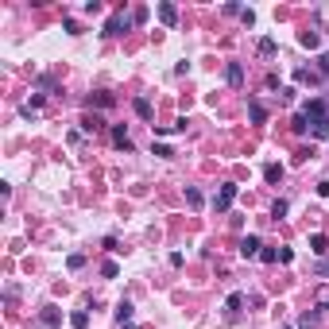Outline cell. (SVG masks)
Masks as SVG:
<instances>
[{"instance_id":"cell-1","label":"cell","mask_w":329,"mask_h":329,"mask_svg":"<svg viewBox=\"0 0 329 329\" xmlns=\"http://www.w3.org/2000/svg\"><path fill=\"white\" fill-rule=\"evenodd\" d=\"M236 194H240L236 182H224L221 190H217V198H213V210H217V213H228V206L236 202Z\"/></svg>"},{"instance_id":"cell-2","label":"cell","mask_w":329,"mask_h":329,"mask_svg":"<svg viewBox=\"0 0 329 329\" xmlns=\"http://www.w3.org/2000/svg\"><path fill=\"white\" fill-rule=\"evenodd\" d=\"M128 28H132V16H128L124 8H120V12H112V16H108V24H105V35L112 39V35H124Z\"/></svg>"},{"instance_id":"cell-3","label":"cell","mask_w":329,"mask_h":329,"mask_svg":"<svg viewBox=\"0 0 329 329\" xmlns=\"http://www.w3.org/2000/svg\"><path fill=\"white\" fill-rule=\"evenodd\" d=\"M260 252H264L260 236H244V240H240V256H244V260H256Z\"/></svg>"},{"instance_id":"cell-4","label":"cell","mask_w":329,"mask_h":329,"mask_svg":"<svg viewBox=\"0 0 329 329\" xmlns=\"http://www.w3.org/2000/svg\"><path fill=\"white\" fill-rule=\"evenodd\" d=\"M224 78H228V86H232V90H240V86H244V66H240V62H228Z\"/></svg>"},{"instance_id":"cell-5","label":"cell","mask_w":329,"mask_h":329,"mask_svg":"<svg viewBox=\"0 0 329 329\" xmlns=\"http://www.w3.org/2000/svg\"><path fill=\"white\" fill-rule=\"evenodd\" d=\"M112 144H116L120 151H132V136H128V128H124V124H116V128H112Z\"/></svg>"},{"instance_id":"cell-6","label":"cell","mask_w":329,"mask_h":329,"mask_svg":"<svg viewBox=\"0 0 329 329\" xmlns=\"http://www.w3.org/2000/svg\"><path fill=\"white\" fill-rule=\"evenodd\" d=\"M159 20H163L166 28H174V24H178V8H174V4H166V0H163V4H159Z\"/></svg>"},{"instance_id":"cell-7","label":"cell","mask_w":329,"mask_h":329,"mask_svg":"<svg viewBox=\"0 0 329 329\" xmlns=\"http://www.w3.org/2000/svg\"><path fill=\"white\" fill-rule=\"evenodd\" d=\"M132 314H136V306H132V302H128V298H124V302H120V306H116V310H112V318H116L120 326H128V322H132Z\"/></svg>"},{"instance_id":"cell-8","label":"cell","mask_w":329,"mask_h":329,"mask_svg":"<svg viewBox=\"0 0 329 329\" xmlns=\"http://www.w3.org/2000/svg\"><path fill=\"white\" fill-rule=\"evenodd\" d=\"M318 322H322V306H318V310H306V314H298V329H314Z\"/></svg>"},{"instance_id":"cell-9","label":"cell","mask_w":329,"mask_h":329,"mask_svg":"<svg viewBox=\"0 0 329 329\" xmlns=\"http://www.w3.org/2000/svg\"><path fill=\"white\" fill-rule=\"evenodd\" d=\"M310 252H314V256H329V236L314 232V236H310Z\"/></svg>"},{"instance_id":"cell-10","label":"cell","mask_w":329,"mask_h":329,"mask_svg":"<svg viewBox=\"0 0 329 329\" xmlns=\"http://www.w3.org/2000/svg\"><path fill=\"white\" fill-rule=\"evenodd\" d=\"M256 50H260V54H264V58H275V50H279V43H275V39H271V35H264V39H260V43H256Z\"/></svg>"},{"instance_id":"cell-11","label":"cell","mask_w":329,"mask_h":329,"mask_svg":"<svg viewBox=\"0 0 329 329\" xmlns=\"http://www.w3.org/2000/svg\"><path fill=\"white\" fill-rule=\"evenodd\" d=\"M264 178H268L271 186H279V182H283V163H268L264 166Z\"/></svg>"},{"instance_id":"cell-12","label":"cell","mask_w":329,"mask_h":329,"mask_svg":"<svg viewBox=\"0 0 329 329\" xmlns=\"http://www.w3.org/2000/svg\"><path fill=\"white\" fill-rule=\"evenodd\" d=\"M298 43L306 46V50H318V46H322V35H318V31H298Z\"/></svg>"},{"instance_id":"cell-13","label":"cell","mask_w":329,"mask_h":329,"mask_svg":"<svg viewBox=\"0 0 329 329\" xmlns=\"http://www.w3.org/2000/svg\"><path fill=\"white\" fill-rule=\"evenodd\" d=\"M248 116H252V124H264V120H268V108L260 105V101H248Z\"/></svg>"},{"instance_id":"cell-14","label":"cell","mask_w":329,"mask_h":329,"mask_svg":"<svg viewBox=\"0 0 329 329\" xmlns=\"http://www.w3.org/2000/svg\"><path fill=\"white\" fill-rule=\"evenodd\" d=\"M186 202H190V210H202V206H206V198H202L198 186H186Z\"/></svg>"},{"instance_id":"cell-15","label":"cell","mask_w":329,"mask_h":329,"mask_svg":"<svg viewBox=\"0 0 329 329\" xmlns=\"http://www.w3.org/2000/svg\"><path fill=\"white\" fill-rule=\"evenodd\" d=\"M240 306H244V294H240V290H232V294L224 298V310H228V314H240Z\"/></svg>"},{"instance_id":"cell-16","label":"cell","mask_w":329,"mask_h":329,"mask_svg":"<svg viewBox=\"0 0 329 329\" xmlns=\"http://www.w3.org/2000/svg\"><path fill=\"white\" fill-rule=\"evenodd\" d=\"M39 108H43V93H35V97H31V101H28L24 108H20V112H24V116H35Z\"/></svg>"},{"instance_id":"cell-17","label":"cell","mask_w":329,"mask_h":329,"mask_svg":"<svg viewBox=\"0 0 329 329\" xmlns=\"http://www.w3.org/2000/svg\"><path fill=\"white\" fill-rule=\"evenodd\" d=\"M82 132H101V116H97V112H86V116H82Z\"/></svg>"},{"instance_id":"cell-18","label":"cell","mask_w":329,"mask_h":329,"mask_svg":"<svg viewBox=\"0 0 329 329\" xmlns=\"http://www.w3.org/2000/svg\"><path fill=\"white\" fill-rule=\"evenodd\" d=\"M58 322H62V314L54 310V306H46V310H43V326H46V329H54Z\"/></svg>"},{"instance_id":"cell-19","label":"cell","mask_w":329,"mask_h":329,"mask_svg":"<svg viewBox=\"0 0 329 329\" xmlns=\"http://www.w3.org/2000/svg\"><path fill=\"white\" fill-rule=\"evenodd\" d=\"M132 108H136V112H140L144 120H151V101H148V97H136V101H132Z\"/></svg>"},{"instance_id":"cell-20","label":"cell","mask_w":329,"mask_h":329,"mask_svg":"<svg viewBox=\"0 0 329 329\" xmlns=\"http://www.w3.org/2000/svg\"><path fill=\"white\" fill-rule=\"evenodd\" d=\"M70 326H74V329H86V326H90V314H86V310H74V314H70Z\"/></svg>"},{"instance_id":"cell-21","label":"cell","mask_w":329,"mask_h":329,"mask_svg":"<svg viewBox=\"0 0 329 329\" xmlns=\"http://www.w3.org/2000/svg\"><path fill=\"white\" fill-rule=\"evenodd\" d=\"M101 275H105V279H116V275H120V268L112 264V260H105V264H101Z\"/></svg>"},{"instance_id":"cell-22","label":"cell","mask_w":329,"mask_h":329,"mask_svg":"<svg viewBox=\"0 0 329 329\" xmlns=\"http://www.w3.org/2000/svg\"><path fill=\"white\" fill-rule=\"evenodd\" d=\"M294 78H298V82H310V86H318V82H322V74H314V70H298Z\"/></svg>"},{"instance_id":"cell-23","label":"cell","mask_w":329,"mask_h":329,"mask_svg":"<svg viewBox=\"0 0 329 329\" xmlns=\"http://www.w3.org/2000/svg\"><path fill=\"white\" fill-rule=\"evenodd\" d=\"M286 210H290V206H286L283 198H279V202H275V206H271V217H275V221H279V217H286Z\"/></svg>"},{"instance_id":"cell-24","label":"cell","mask_w":329,"mask_h":329,"mask_svg":"<svg viewBox=\"0 0 329 329\" xmlns=\"http://www.w3.org/2000/svg\"><path fill=\"white\" fill-rule=\"evenodd\" d=\"M66 268H70V271L86 268V256H82V252H74V256H70V260H66Z\"/></svg>"},{"instance_id":"cell-25","label":"cell","mask_w":329,"mask_h":329,"mask_svg":"<svg viewBox=\"0 0 329 329\" xmlns=\"http://www.w3.org/2000/svg\"><path fill=\"white\" fill-rule=\"evenodd\" d=\"M260 260H264V264H279V248H264Z\"/></svg>"},{"instance_id":"cell-26","label":"cell","mask_w":329,"mask_h":329,"mask_svg":"<svg viewBox=\"0 0 329 329\" xmlns=\"http://www.w3.org/2000/svg\"><path fill=\"white\" fill-rule=\"evenodd\" d=\"M93 105L108 108V105H112V97H108V93H97V97H90V108H93Z\"/></svg>"},{"instance_id":"cell-27","label":"cell","mask_w":329,"mask_h":329,"mask_svg":"<svg viewBox=\"0 0 329 329\" xmlns=\"http://www.w3.org/2000/svg\"><path fill=\"white\" fill-rule=\"evenodd\" d=\"M294 132H310V120H306V116H302V112H298V116H294Z\"/></svg>"},{"instance_id":"cell-28","label":"cell","mask_w":329,"mask_h":329,"mask_svg":"<svg viewBox=\"0 0 329 329\" xmlns=\"http://www.w3.org/2000/svg\"><path fill=\"white\" fill-rule=\"evenodd\" d=\"M318 74H322V78H329V50L322 54V58H318Z\"/></svg>"},{"instance_id":"cell-29","label":"cell","mask_w":329,"mask_h":329,"mask_svg":"<svg viewBox=\"0 0 329 329\" xmlns=\"http://www.w3.org/2000/svg\"><path fill=\"white\" fill-rule=\"evenodd\" d=\"M314 271H318V275H329V260H318V268H314Z\"/></svg>"},{"instance_id":"cell-30","label":"cell","mask_w":329,"mask_h":329,"mask_svg":"<svg viewBox=\"0 0 329 329\" xmlns=\"http://www.w3.org/2000/svg\"><path fill=\"white\" fill-rule=\"evenodd\" d=\"M318 194H322V198H329V178H326V182H318Z\"/></svg>"},{"instance_id":"cell-31","label":"cell","mask_w":329,"mask_h":329,"mask_svg":"<svg viewBox=\"0 0 329 329\" xmlns=\"http://www.w3.org/2000/svg\"><path fill=\"white\" fill-rule=\"evenodd\" d=\"M35 329H46V326H35Z\"/></svg>"}]
</instances>
